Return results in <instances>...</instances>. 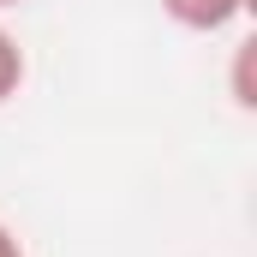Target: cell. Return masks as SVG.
Returning <instances> with one entry per match:
<instances>
[{
    "label": "cell",
    "mask_w": 257,
    "mask_h": 257,
    "mask_svg": "<svg viewBox=\"0 0 257 257\" xmlns=\"http://www.w3.org/2000/svg\"><path fill=\"white\" fill-rule=\"evenodd\" d=\"M162 12L180 24V30H197V36H215V30H227L239 12H245V0H162Z\"/></svg>",
    "instance_id": "cell-1"
},
{
    "label": "cell",
    "mask_w": 257,
    "mask_h": 257,
    "mask_svg": "<svg viewBox=\"0 0 257 257\" xmlns=\"http://www.w3.org/2000/svg\"><path fill=\"white\" fill-rule=\"evenodd\" d=\"M0 6H24V0H0Z\"/></svg>",
    "instance_id": "cell-5"
},
{
    "label": "cell",
    "mask_w": 257,
    "mask_h": 257,
    "mask_svg": "<svg viewBox=\"0 0 257 257\" xmlns=\"http://www.w3.org/2000/svg\"><path fill=\"white\" fill-rule=\"evenodd\" d=\"M0 257H24V239H18L6 221H0Z\"/></svg>",
    "instance_id": "cell-4"
},
{
    "label": "cell",
    "mask_w": 257,
    "mask_h": 257,
    "mask_svg": "<svg viewBox=\"0 0 257 257\" xmlns=\"http://www.w3.org/2000/svg\"><path fill=\"white\" fill-rule=\"evenodd\" d=\"M227 84H233V108H239V114H257V36H245V42L233 48Z\"/></svg>",
    "instance_id": "cell-2"
},
{
    "label": "cell",
    "mask_w": 257,
    "mask_h": 257,
    "mask_svg": "<svg viewBox=\"0 0 257 257\" xmlns=\"http://www.w3.org/2000/svg\"><path fill=\"white\" fill-rule=\"evenodd\" d=\"M24 48H18V36L12 30H0V102H12L18 90H24Z\"/></svg>",
    "instance_id": "cell-3"
}]
</instances>
